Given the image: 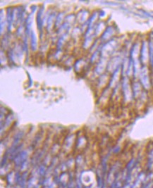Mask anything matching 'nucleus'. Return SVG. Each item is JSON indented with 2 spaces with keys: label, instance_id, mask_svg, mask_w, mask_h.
I'll use <instances>...</instances> for the list:
<instances>
[{
  "label": "nucleus",
  "instance_id": "nucleus-1",
  "mask_svg": "<svg viewBox=\"0 0 153 188\" xmlns=\"http://www.w3.org/2000/svg\"><path fill=\"white\" fill-rule=\"evenodd\" d=\"M94 177L95 174L92 171H83L80 175L79 179L82 185L85 187L88 188L92 184V182L94 180Z\"/></svg>",
  "mask_w": 153,
  "mask_h": 188
},
{
  "label": "nucleus",
  "instance_id": "nucleus-2",
  "mask_svg": "<svg viewBox=\"0 0 153 188\" xmlns=\"http://www.w3.org/2000/svg\"><path fill=\"white\" fill-rule=\"evenodd\" d=\"M147 69H142L140 72V82L145 88L148 89L150 87V78H149L148 74L147 73Z\"/></svg>",
  "mask_w": 153,
  "mask_h": 188
},
{
  "label": "nucleus",
  "instance_id": "nucleus-3",
  "mask_svg": "<svg viewBox=\"0 0 153 188\" xmlns=\"http://www.w3.org/2000/svg\"><path fill=\"white\" fill-rule=\"evenodd\" d=\"M150 57V50L148 43L144 42L142 45L141 50H140V60L142 63H145L148 61V57Z\"/></svg>",
  "mask_w": 153,
  "mask_h": 188
},
{
  "label": "nucleus",
  "instance_id": "nucleus-4",
  "mask_svg": "<svg viewBox=\"0 0 153 188\" xmlns=\"http://www.w3.org/2000/svg\"><path fill=\"white\" fill-rule=\"evenodd\" d=\"M69 180H70V176L68 173L63 172L59 175V182L61 186H63V187H67L68 183H69Z\"/></svg>",
  "mask_w": 153,
  "mask_h": 188
},
{
  "label": "nucleus",
  "instance_id": "nucleus-5",
  "mask_svg": "<svg viewBox=\"0 0 153 188\" xmlns=\"http://www.w3.org/2000/svg\"><path fill=\"white\" fill-rule=\"evenodd\" d=\"M7 182L9 185H14V184L18 183L16 179V172L11 171L7 175Z\"/></svg>",
  "mask_w": 153,
  "mask_h": 188
},
{
  "label": "nucleus",
  "instance_id": "nucleus-6",
  "mask_svg": "<svg viewBox=\"0 0 153 188\" xmlns=\"http://www.w3.org/2000/svg\"><path fill=\"white\" fill-rule=\"evenodd\" d=\"M26 154H25L24 152L21 153V154H20L18 156H16V158L15 159L16 166H22V164L26 162Z\"/></svg>",
  "mask_w": 153,
  "mask_h": 188
},
{
  "label": "nucleus",
  "instance_id": "nucleus-7",
  "mask_svg": "<svg viewBox=\"0 0 153 188\" xmlns=\"http://www.w3.org/2000/svg\"><path fill=\"white\" fill-rule=\"evenodd\" d=\"M27 178H28V172H27V171H25V172L21 175L19 181H18V184H19V185L20 186V187L23 188H24L25 187H26V185L27 184Z\"/></svg>",
  "mask_w": 153,
  "mask_h": 188
},
{
  "label": "nucleus",
  "instance_id": "nucleus-8",
  "mask_svg": "<svg viewBox=\"0 0 153 188\" xmlns=\"http://www.w3.org/2000/svg\"><path fill=\"white\" fill-rule=\"evenodd\" d=\"M42 188H49L48 187H47V186H45V187H43Z\"/></svg>",
  "mask_w": 153,
  "mask_h": 188
}]
</instances>
